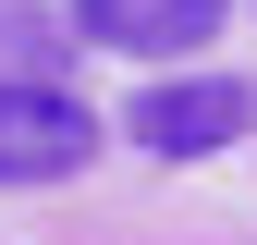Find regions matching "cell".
Returning <instances> with one entry per match:
<instances>
[{
  "mask_svg": "<svg viewBox=\"0 0 257 245\" xmlns=\"http://www.w3.org/2000/svg\"><path fill=\"white\" fill-rule=\"evenodd\" d=\"M245 122H257V98L233 74H159V86H135L122 135L147 160H220V147H245Z\"/></svg>",
  "mask_w": 257,
  "mask_h": 245,
  "instance_id": "1",
  "label": "cell"
},
{
  "mask_svg": "<svg viewBox=\"0 0 257 245\" xmlns=\"http://www.w3.org/2000/svg\"><path fill=\"white\" fill-rule=\"evenodd\" d=\"M98 160V110L74 86H0V184H74Z\"/></svg>",
  "mask_w": 257,
  "mask_h": 245,
  "instance_id": "2",
  "label": "cell"
},
{
  "mask_svg": "<svg viewBox=\"0 0 257 245\" xmlns=\"http://www.w3.org/2000/svg\"><path fill=\"white\" fill-rule=\"evenodd\" d=\"M220 25H233V0H74V37L135 49V61H196Z\"/></svg>",
  "mask_w": 257,
  "mask_h": 245,
  "instance_id": "3",
  "label": "cell"
}]
</instances>
